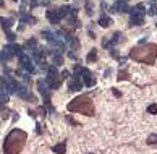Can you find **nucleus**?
Segmentation results:
<instances>
[{
    "label": "nucleus",
    "mask_w": 157,
    "mask_h": 154,
    "mask_svg": "<svg viewBox=\"0 0 157 154\" xmlns=\"http://www.w3.org/2000/svg\"><path fill=\"white\" fill-rule=\"evenodd\" d=\"M112 46H113V44H112V39H107V37L102 39V47H104V49H110Z\"/></svg>",
    "instance_id": "a878e982"
},
{
    "label": "nucleus",
    "mask_w": 157,
    "mask_h": 154,
    "mask_svg": "<svg viewBox=\"0 0 157 154\" xmlns=\"http://www.w3.org/2000/svg\"><path fill=\"white\" fill-rule=\"evenodd\" d=\"M112 93H113V96H115V97H120V96H122V93L117 91V89H112Z\"/></svg>",
    "instance_id": "473e14b6"
},
{
    "label": "nucleus",
    "mask_w": 157,
    "mask_h": 154,
    "mask_svg": "<svg viewBox=\"0 0 157 154\" xmlns=\"http://www.w3.org/2000/svg\"><path fill=\"white\" fill-rule=\"evenodd\" d=\"M66 78H71V75H70V71H68V70L62 71V80H66Z\"/></svg>",
    "instance_id": "2f4dec72"
},
{
    "label": "nucleus",
    "mask_w": 157,
    "mask_h": 154,
    "mask_svg": "<svg viewBox=\"0 0 157 154\" xmlns=\"http://www.w3.org/2000/svg\"><path fill=\"white\" fill-rule=\"evenodd\" d=\"M68 57H70V59H76V54H75V52H68Z\"/></svg>",
    "instance_id": "f704fd0d"
},
{
    "label": "nucleus",
    "mask_w": 157,
    "mask_h": 154,
    "mask_svg": "<svg viewBox=\"0 0 157 154\" xmlns=\"http://www.w3.org/2000/svg\"><path fill=\"white\" fill-rule=\"evenodd\" d=\"M13 2H18V0H13Z\"/></svg>",
    "instance_id": "4c0bfd02"
},
{
    "label": "nucleus",
    "mask_w": 157,
    "mask_h": 154,
    "mask_svg": "<svg viewBox=\"0 0 157 154\" xmlns=\"http://www.w3.org/2000/svg\"><path fill=\"white\" fill-rule=\"evenodd\" d=\"M87 154H92V153H87Z\"/></svg>",
    "instance_id": "58836bf2"
},
{
    "label": "nucleus",
    "mask_w": 157,
    "mask_h": 154,
    "mask_svg": "<svg viewBox=\"0 0 157 154\" xmlns=\"http://www.w3.org/2000/svg\"><path fill=\"white\" fill-rule=\"evenodd\" d=\"M52 65H55V67H62L63 65V57L60 54H54L52 55Z\"/></svg>",
    "instance_id": "a211bd4d"
},
{
    "label": "nucleus",
    "mask_w": 157,
    "mask_h": 154,
    "mask_svg": "<svg viewBox=\"0 0 157 154\" xmlns=\"http://www.w3.org/2000/svg\"><path fill=\"white\" fill-rule=\"evenodd\" d=\"M66 120H68V122H70V123H73V125H78V122H75V120L71 119V117H66Z\"/></svg>",
    "instance_id": "72a5a7b5"
},
{
    "label": "nucleus",
    "mask_w": 157,
    "mask_h": 154,
    "mask_svg": "<svg viewBox=\"0 0 157 154\" xmlns=\"http://www.w3.org/2000/svg\"><path fill=\"white\" fill-rule=\"evenodd\" d=\"M92 10H94V8H92V5L89 4V2H86V13L89 15V16L92 15Z\"/></svg>",
    "instance_id": "c756f323"
},
{
    "label": "nucleus",
    "mask_w": 157,
    "mask_h": 154,
    "mask_svg": "<svg viewBox=\"0 0 157 154\" xmlns=\"http://www.w3.org/2000/svg\"><path fill=\"white\" fill-rule=\"evenodd\" d=\"M102 2H104V0H102Z\"/></svg>",
    "instance_id": "a19ab883"
},
{
    "label": "nucleus",
    "mask_w": 157,
    "mask_h": 154,
    "mask_svg": "<svg viewBox=\"0 0 157 154\" xmlns=\"http://www.w3.org/2000/svg\"><path fill=\"white\" fill-rule=\"evenodd\" d=\"M123 41V34L122 32H115V34L112 36V44L115 46V44H118V42H122Z\"/></svg>",
    "instance_id": "aec40b11"
},
{
    "label": "nucleus",
    "mask_w": 157,
    "mask_h": 154,
    "mask_svg": "<svg viewBox=\"0 0 157 154\" xmlns=\"http://www.w3.org/2000/svg\"><path fill=\"white\" fill-rule=\"evenodd\" d=\"M36 46H37V41H36V39H29V41H26V47L29 49V52L34 50V49H37Z\"/></svg>",
    "instance_id": "412c9836"
},
{
    "label": "nucleus",
    "mask_w": 157,
    "mask_h": 154,
    "mask_svg": "<svg viewBox=\"0 0 157 154\" xmlns=\"http://www.w3.org/2000/svg\"><path fill=\"white\" fill-rule=\"evenodd\" d=\"M97 25L102 26V28H108V26H112V18L107 16V15H102V16L99 18Z\"/></svg>",
    "instance_id": "f8f14e48"
},
{
    "label": "nucleus",
    "mask_w": 157,
    "mask_h": 154,
    "mask_svg": "<svg viewBox=\"0 0 157 154\" xmlns=\"http://www.w3.org/2000/svg\"><path fill=\"white\" fill-rule=\"evenodd\" d=\"M147 144H152V146H156V144H157V135L156 133H152V135L147 136Z\"/></svg>",
    "instance_id": "5701e85b"
},
{
    "label": "nucleus",
    "mask_w": 157,
    "mask_h": 154,
    "mask_svg": "<svg viewBox=\"0 0 157 154\" xmlns=\"http://www.w3.org/2000/svg\"><path fill=\"white\" fill-rule=\"evenodd\" d=\"M20 63L25 67L26 63H31V59H29V55H26V54H23V55L20 57Z\"/></svg>",
    "instance_id": "393cba45"
},
{
    "label": "nucleus",
    "mask_w": 157,
    "mask_h": 154,
    "mask_svg": "<svg viewBox=\"0 0 157 154\" xmlns=\"http://www.w3.org/2000/svg\"><path fill=\"white\" fill-rule=\"evenodd\" d=\"M52 151L55 154H65L66 153V143L65 141H62V143L55 144V146H52Z\"/></svg>",
    "instance_id": "ddd939ff"
},
{
    "label": "nucleus",
    "mask_w": 157,
    "mask_h": 154,
    "mask_svg": "<svg viewBox=\"0 0 157 154\" xmlns=\"http://www.w3.org/2000/svg\"><path fill=\"white\" fill-rule=\"evenodd\" d=\"M123 2H126V0H123Z\"/></svg>",
    "instance_id": "ea45409f"
},
{
    "label": "nucleus",
    "mask_w": 157,
    "mask_h": 154,
    "mask_svg": "<svg viewBox=\"0 0 157 154\" xmlns=\"http://www.w3.org/2000/svg\"><path fill=\"white\" fill-rule=\"evenodd\" d=\"M112 11L113 13H131V8L128 7V4L126 2H123V0H118L113 7H112Z\"/></svg>",
    "instance_id": "1a4fd4ad"
},
{
    "label": "nucleus",
    "mask_w": 157,
    "mask_h": 154,
    "mask_svg": "<svg viewBox=\"0 0 157 154\" xmlns=\"http://www.w3.org/2000/svg\"><path fill=\"white\" fill-rule=\"evenodd\" d=\"M75 75L81 78V81L84 83V86L92 88L96 84V78L92 76V73L87 70V68H83V67H80V65H76V67H75Z\"/></svg>",
    "instance_id": "20e7f679"
},
{
    "label": "nucleus",
    "mask_w": 157,
    "mask_h": 154,
    "mask_svg": "<svg viewBox=\"0 0 157 154\" xmlns=\"http://www.w3.org/2000/svg\"><path fill=\"white\" fill-rule=\"evenodd\" d=\"M8 89H7V86H0V104H5V102H8Z\"/></svg>",
    "instance_id": "dca6fc26"
},
{
    "label": "nucleus",
    "mask_w": 157,
    "mask_h": 154,
    "mask_svg": "<svg viewBox=\"0 0 157 154\" xmlns=\"http://www.w3.org/2000/svg\"><path fill=\"white\" fill-rule=\"evenodd\" d=\"M42 37H46L47 41H50V42H52L54 39H55V34H52L50 31H42Z\"/></svg>",
    "instance_id": "b1692460"
},
{
    "label": "nucleus",
    "mask_w": 157,
    "mask_h": 154,
    "mask_svg": "<svg viewBox=\"0 0 157 154\" xmlns=\"http://www.w3.org/2000/svg\"><path fill=\"white\" fill-rule=\"evenodd\" d=\"M0 7H4V0H0Z\"/></svg>",
    "instance_id": "e433bc0d"
},
{
    "label": "nucleus",
    "mask_w": 157,
    "mask_h": 154,
    "mask_svg": "<svg viewBox=\"0 0 157 154\" xmlns=\"http://www.w3.org/2000/svg\"><path fill=\"white\" fill-rule=\"evenodd\" d=\"M144 21V15L136 11L134 8L131 10V18H130V26H141Z\"/></svg>",
    "instance_id": "0eeeda50"
},
{
    "label": "nucleus",
    "mask_w": 157,
    "mask_h": 154,
    "mask_svg": "<svg viewBox=\"0 0 157 154\" xmlns=\"http://www.w3.org/2000/svg\"><path fill=\"white\" fill-rule=\"evenodd\" d=\"M110 73H112V70H110V68H107V70H105V73H104V75H105V78H107Z\"/></svg>",
    "instance_id": "c9c22d12"
},
{
    "label": "nucleus",
    "mask_w": 157,
    "mask_h": 154,
    "mask_svg": "<svg viewBox=\"0 0 157 154\" xmlns=\"http://www.w3.org/2000/svg\"><path fill=\"white\" fill-rule=\"evenodd\" d=\"M0 25H2L4 31H10L11 25H13V20L11 18H0Z\"/></svg>",
    "instance_id": "2eb2a0df"
},
{
    "label": "nucleus",
    "mask_w": 157,
    "mask_h": 154,
    "mask_svg": "<svg viewBox=\"0 0 157 154\" xmlns=\"http://www.w3.org/2000/svg\"><path fill=\"white\" fill-rule=\"evenodd\" d=\"M46 107H47V110H49L50 114H54V112H55V109L52 107V104H50V101H46Z\"/></svg>",
    "instance_id": "7c9ffc66"
},
{
    "label": "nucleus",
    "mask_w": 157,
    "mask_h": 154,
    "mask_svg": "<svg viewBox=\"0 0 157 154\" xmlns=\"http://www.w3.org/2000/svg\"><path fill=\"white\" fill-rule=\"evenodd\" d=\"M46 81H47V84L50 86V89H57V88L62 84V75H49V73H47Z\"/></svg>",
    "instance_id": "6e6552de"
},
{
    "label": "nucleus",
    "mask_w": 157,
    "mask_h": 154,
    "mask_svg": "<svg viewBox=\"0 0 157 154\" xmlns=\"http://www.w3.org/2000/svg\"><path fill=\"white\" fill-rule=\"evenodd\" d=\"M21 23H23V25H28V23H31V25H36V18L31 16V15L21 13Z\"/></svg>",
    "instance_id": "f3484780"
},
{
    "label": "nucleus",
    "mask_w": 157,
    "mask_h": 154,
    "mask_svg": "<svg viewBox=\"0 0 157 154\" xmlns=\"http://www.w3.org/2000/svg\"><path fill=\"white\" fill-rule=\"evenodd\" d=\"M47 20H49L52 25H58L60 20H62V18H60V15H58V8H55V10L52 8V10L47 11Z\"/></svg>",
    "instance_id": "9d476101"
},
{
    "label": "nucleus",
    "mask_w": 157,
    "mask_h": 154,
    "mask_svg": "<svg viewBox=\"0 0 157 154\" xmlns=\"http://www.w3.org/2000/svg\"><path fill=\"white\" fill-rule=\"evenodd\" d=\"M11 49H13L15 55H18V57L23 55V47H21V46H18V44H13V46H11Z\"/></svg>",
    "instance_id": "4be33fe9"
},
{
    "label": "nucleus",
    "mask_w": 157,
    "mask_h": 154,
    "mask_svg": "<svg viewBox=\"0 0 157 154\" xmlns=\"http://www.w3.org/2000/svg\"><path fill=\"white\" fill-rule=\"evenodd\" d=\"M28 135L21 130H13L4 141V153L5 154H20L26 143Z\"/></svg>",
    "instance_id": "f03ea898"
},
{
    "label": "nucleus",
    "mask_w": 157,
    "mask_h": 154,
    "mask_svg": "<svg viewBox=\"0 0 157 154\" xmlns=\"http://www.w3.org/2000/svg\"><path fill=\"white\" fill-rule=\"evenodd\" d=\"M5 34H7V39L10 42H13L15 39H16V34H15V32H11V31H5Z\"/></svg>",
    "instance_id": "bb28decb"
},
{
    "label": "nucleus",
    "mask_w": 157,
    "mask_h": 154,
    "mask_svg": "<svg viewBox=\"0 0 157 154\" xmlns=\"http://www.w3.org/2000/svg\"><path fill=\"white\" fill-rule=\"evenodd\" d=\"M83 81H81L80 76H76V75H71L70 81H68V89L70 91H81V88H83Z\"/></svg>",
    "instance_id": "423d86ee"
},
{
    "label": "nucleus",
    "mask_w": 157,
    "mask_h": 154,
    "mask_svg": "<svg viewBox=\"0 0 157 154\" xmlns=\"http://www.w3.org/2000/svg\"><path fill=\"white\" fill-rule=\"evenodd\" d=\"M118 81L120 80H128V73H126V71H118Z\"/></svg>",
    "instance_id": "cd10ccee"
},
{
    "label": "nucleus",
    "mask_w": 157,
    "mask_h": 154,
    "mask_svg": "<svg viewBox=\"0 0 157 154\" xmlns=\"http://www.w3.org/2000/svg\"><path fill=\"white\" fill-rule=\"evenodd\" d=\"M13 55H15V52H13V49H11V46H7L0 52V60H2V62H7V60L13 59Z\"/></svg>",
    "instance_id": "9b49d317"
},
{
    "label": "nucleus",
    "mask_w": 157,
    "mask_h": 154,
    "mask_svg": "<svg viewBox=\"0 0 157 154\" xmlns=\"http://www.w3.org/2000/svg\"><path fill=\"white\" fill-rule=\"evenodd\" d=\"M130 59L139 63H147V65H154L157 60V46L156 44H146L141 47H134L130 50Z\"/></svg>",
    "instance_id": "f257e3e1"
},
{
    "label": "nucleus",
    "mask_w": 157,
    "mask_h": 154,
    "mask_svg": "<svg viewBox=\"0 0 157 154\" xmlns=\"http://www.w3.org/2000/svg\"><path fill=\"white\" fill-rule=\"evenodd\" d=\"M20 97H23V99H32V96L29 94V89L26 86H20V89H18V93H16Z\"/></svg>",
    "instance_id": "4468645a"
},
{
    "label": "nucleus",
    "mask_w": 157,
    "mask_h": 154,
    "mask_svg": "<svg viewBox=\"0 0 157 154\" xmlns=\"http://www.w3.org/2000/svg\"><path fill=\"white\" fill-rule=\"evenodd\" d=\"M37 89H39V93L46 97V101H49L50 96H52V89H50V86L47 84L46 80H39L37 81Z\"/></svg>",
    "instance_id": "39448f33"
},
{
    "label": "nucleus",
    "mask_w": 157,
    "mask_h": 154,
    "mask_svg": "<svg viewBox=\"0 0 157 154\" xmlns=\"http://www.w3.org/2000/svg\"><path fill=\"white\" fill-rule=\"evenodd\" d=\"M68 110L70 112H78V114H83V115L87 117H92L94 115V105H92L91 99L87 96H80V97H75L73 101L68 104Z\"/></svg>",
    "instance_id": "7ed1b4c3"
},
{
    "label": "nucleus",
    "mask_w": 157,
    "mask_h": 154,
    "mask_svg": "<svg viewBox=\"0 0 157 154\" xmlns=\"http://www.w3.org/2000/svg\"><path fill=\"white\" fill-rule=\"evenodd\" d=\"M147 112H149V114H157V105L156 104H151L149 107H147Z\"/></svg>",
    "instance_id": "c85d7f7f"
},
{
    "label": "nucleus",
    "mask_w": 157,
    "mask_h": 154,
    "mask_svg": "<svg viewBox=\"0 0 157 154\" xmlns=\"http://www.w3.org/2000/svg\"><path fill=\"white\" fill-rule=\"evenodd\" d=\"M86 60H87V62H89V63H92V62H96V60H97V50H96V49H92V50H91V52L87 54V57H86Z\"/></svg>",
    "instance_id": "6ab92c4d"
}]
</instances>
